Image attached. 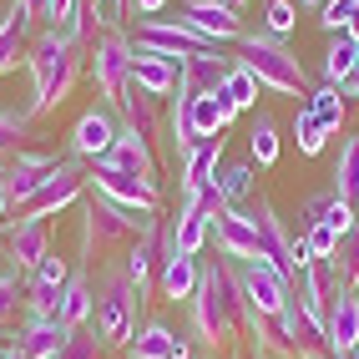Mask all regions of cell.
Wrapping results in <instances>:
<instances>
[{
	"label": "cell",
	"instance_id": "obj_5",
	"mask_svg": "<svg viewBox=\"0 0 359 359\" xmlns=\"http://www.w3.org/2000/svg\"><path fill=\"white\" fill-rule=\"evenodd\" d=\"M142 223L147 218H137L132 208L91 193L86 208H81V263L86 269H102V263H111V253H127L137 243Z\"/></svg>",
	"mask_w": 359,
	"mask_h": 359
},
{
	"label": "cell",
	"instance_id": "obj_18",
	"mask_svg": "<svg viewBox=\"0 0 359 359\" xmlns=\"http://www.w3.org/2000/svg\"><path fill=\"white\" fill-rule=\"evenodd\" d=\"M212 238H218V253L233 258V263H258L263 248H258V223L248 208H223L212 218Z\"/></svg>",
	"mask_w": 359,
	"mask_h": 359
},
{
	"label": "cell",
	"instance_id": "obj_7",
	"mask_svg": "<svg viewBox=\"0 0 359 359\" xmlns=\"http://www.w3.org/2000/svg\"><path fill=\"white\" fill-rule=\"evenodd\" d=\"M132 51L137 46L116 31V26H107L102 36H97V46L86 51V66H91V81H97V91H102V102L116 111V102H122V91L132 86Z\"/></svg>",
	"mask_w": 359,
	"mask_h": 359
},
{
	"label": "cell",
	"instance_id": "obj_58",
	"mask_svg": "<svg viewBox=\"0 0 359 359\" xmlns=\"http://www.w3.org/2000/svg\"><path fill=\"white\" fill-rule=\"evenodd\" d=\"M299 6H309V11H319V6H324V0H299Z\"/></svg>",
	"mask_w": 359,
	"mask_h": 359
},
{
	"label": "cell",
	"instance_id": "obj_60",
	"mask_svg": "<svg viewBox=\"0 0 359 359\" xmlns=\"http://www.w3.org/2000/svg\"><path fill=\"white\" fill-rule=\"evenodd\" d=\"M344 359H359V349H354V354H344Z\"/></svg>",
	"mask_w": 359,
	"mask_h": 359
},
{
	"label": "cell",
	"instance_id": "obj_52",
	"mask_svg": "<svg viewBox=\"0 0 359 359\" xmlns=\"http://www.w3.org/2000/svg\"><path fill=\"white\" fill-rule=\"evenodd\" d=\"M157 11H167V0H137V20L142 15H157Z\"/></svg>",
	"mask_w": 359,
	"mask_h": 359
},
{
	"label": "cell",
	"instance_id": "obj_40",
	"mask_svg": "<svg viewBox=\"0 0 359 359\" xmlns=\"http://www.w3.org/2000/svg\"><path fill=\"white\" fill-rule=\"evenodd\" d=\"M248 157H253L258 167H273V162H278V127H273L269 111H258L253 127H248Z\"/></svg>",
	"mask_w": 359,
	"mask_h": 359
},
{
	"label": "cell",
	"instance_id": "obj_42",
	"mask_svg": "<svg viewBox=\"0 0 359 359\" xmlns=\"http://www.w3.org/2000/svg\"><path fill=\"white\" fill-rule=\"evenodd\" d=\"M218 187L233 208H243L258 187H253V162H233V167H218Z\"/></svg>",
	"mask_w": 359,
	"mask_h": 359
},
{
	"label": "cell",
	"instance_id": "obj_9",
	"mask_svg": "<svg viewBox=\"0 0 359 359\" xmlns=\"http://www.w3.org/2000/svg\"><path fill=\"white\" fill-rule=\"evenodd\" d=\"M86 193H102L111 203H122V208L137 212V218L162 212V187L147 182V177H137V172H122V167H111V162H91L86 167Z\"/></svg>",
	"mask_w": 359,
	"mask_h": 359
},
{
	"label": "cell",
	"instance_id": "obj_13",
	"mask_svg": "<svg viewBox=\"0 0 359 359\" xmlns=\"http://www.w3.org/2000/svg\"><path fill=\"white\" fill-rule=\"evenodd\" d=\"M243 299H248V314H283V304H289L294 294V278L273 269L269 258H258V263H243Z\"/></svg>",
	"mask_w": 359,
	"mask_h": 359
},
{
	"label": "cell",
	"instance_id": "obj_29",
	"mask_svg": "<svg viewBox=\"0 0 359 359\" xmlns=\"http://www.w3.org/2000/svg\"><path fill=\"white\" fill-rule=\"evenodd\" d=\"M132 81L142 91H152V97H172V91H177V61H167V56L137 46V51H132Z\"/></svg>",
	"mask_w": 359,
	"mask_h": 359
},
{
	"label": "cell",
	"instance_id": "obj_22",
	"mask_svg": "<svg viewBox=\"0 0 359 359\" xmlns=\"http://www.w3.org/2000/svg\"><path fill=\"white\" fill-rule=\"evenodd\" d=\"M76 329H66L61 319H36V314H26L20 319V329H15V349L26 354V359H56L61 349H66V339Z\"/></svg>",
	"mask_w": 359,
	"mask_h": 359
},
{
	"label": "cell",
	"instance_id": "obj_54",
	"mask_svg": "<svg viewBox=\"0 0 359 359\" xmlns=\"http://www.w3.org/2000/svg\"><path fill=\"white\" fill-rule=\"evenodd\" d=\"M6 223H11V198L0 193V228H6Z\"/></svg>",
	"mask_w": 359,
	"mask_h": 359
},
{
	"label": "cell",
	"instance_id": "obj_11",
	"mask_svg": "<svg viewBox=\"0 0 359 359\" xmlns=\"http://www.w3.org/2000/svg\"><path fill=\"white\" fill-rule=\"evenodd\" d=\"M61 162H66V157L46 152V147H26V152H15L6 167H0V193L11 198V208H15V203H26L36 187H46V182L61 172Z\"/></svg>",
	"mask_w": 359,
	"mask_h": 359
},
{
	"label": "cell",
	"instance_id": "obj_38",
	"mask_svg": "<svg viewBox=\"0 0 359 359\" xmlns=\"http://www.w3.org/2000/svg\"><path fill=\"white\" fill-rule=\"evenodd\" d=\"M233 107L223 102V91H212V97H198V107H193V132L198 137H223L228 127H233Z\"/></svg>",
	"mask_w": 359,
	"mask_h": 359
},
{
	"label": "cell",
	"instance_id": "obj_46",
	"mask_svg": "<svg viewBox=\"0 0 359 359\" xmlns=\"http://www.w3.org/2000/svg\"><path fill=\"white\" fill-rule=\"evenodd\" d=\"M299 238H304L309 258H334L339 253V228H329V223H309V228H299Z\"/></svg>",
	"mask_w": 359,
	"mask_h": 359
},
{
	"label": "cell",
	"instance_id": "obj_12",
	"mask_svg": "<svg viewBox=\"0 0 359 359\" xmlns=\"http://www.w3.org/2000/svg\"><path fill=\"white\" fill-rule=\"evenodd\" d=\"M283 334H289L294 344V359H334L329 354V329H324V314L314 304H309L299 289L289 294V304H283Z\"/></svg>",
	"mask_w": 359,
	"mask_h": 359
},
{
	"label": "cell",
	"instance_id": "obj_20",
	"mask_svg": "<svg viewBox=\"0 0 359 359\" xmlns=\"http://www.w3.org/2000/svg\"><path fill=\"white\" fill-rule=\"evenodd\" d=\"M324 329H329V354H334V359H344V354L359 349V294L349 289V283L329 299Z\"/></svg>",
	"mask_w": 359,
	"mask_h": 359
},
{
	"label": "cell",
	"instance_id": "obj_45",
	"mask_svg": "<svg viewBox=\"0 0 359 359\" xmlns=\"http://www.w3.org/2000/svg\"><path fill=\"white\" fill-rule=\"evenodd\" d=\"M334 269H339V278L349 283V289H359V223L339 238V253H334Z\"/></svg>",
	"mask_w": 359,
	"mask_h": 359
},
{
	"label": "cell",
	"instance_id": "obj_2",
	"mask_svg": "<svg viewBox=\"0 0 359 359\" xmlns=\"http://www.w3.org/2000/svg\"><path fill=\"white\" fill-rule=\"evenodd\" d=\"M26 71H31V107H26V116L36 122V116H51L71 91H76L81 71H86V46H76L66 31L41 26V36L26 51Z\"/></svg>",
	"mask_w": 359,
	"mask_h": 359
},
{
	"label": "cell",
	"instance_id": "obj_59",
	"mask_svg": "<svg viewBox=\"0 0 359 359\" xmlns=\"http://www.w3.org/2000/svg\"><path fill=\"white\" fill-rule=\"evenodd\" d=\"M253 359H273V354H253Z\"/></svg>",
	"mask_w": 359,
	"mask_h": 359
},
{
	"label": "cell",
	"instance_id": "obj_56",
	"mask_svg": "<svg viewBox=\"0 0 359 359\" xmlns=\"http://www.w3.org/2000/svg\"><path fill=\"white\" fill-rule=\"evenodd\" d=\"M349 36L359 41V0H354V15H349Z\"/></svg>",
	"mask_w": 359,
	"mask_h": 359
},
{
	"label": "cell",
	"instance_id": "obj_17",
	"mask_svg": "<svg viewBox=\"0 0 359 359\" xmlns=\"http://www.w3.org/2000/svg\"><path fill=\"white\" fill-rule=\"evenodd\" d=\"M116 137H122V122L111 116V107H91V111L76 116V127H71V157L102 162L116 147Z\"/></svg>",
	"mask_w": 359,
	"mask_h": 359
},
{
	"label": "cell",
	"instance_id": "obj_47",
	"mask_svg": "<svg viewBox=\"0 0 359 359\" xmlns=\"http://www.w3.org/2000/svg\"><path fill=\"white\" fill-rule=\"evenodd\" d=\"M107 354V344H102V334L97 329H76V334H71V339H66V349L56 354V359H102Z\"/></svg>",
	"mask_w": 359,
	"mask_h": 359
},
{
	"label": "cell",
	"instance_id": "obj_43",
	"mask_svg": "<svg viewBox=\"0 0 359 359\" xmlns=\"http://www.w3.org/2000/svg\"><path fill=\"white\" fill-rule=\"evenodd\" d=\"M258 91H263V86H258V81L248 76V71H243V66L233 61L228 81H223V102H228L233 111H253V107H258Z\"/></svg>",
	"mask_w": 359,
	"mask_h": 359
},
{
	"label": "cell",
	"instance_id": "obj_14",
	"mask_svg": "<svg viewBox=\"0 0 359 359\" xmlns=\"http://www.w3.org/2000/svg\"><path fill=\"white\" fill-rule=\"evenodd\" d=\"M162 233H167V218H162V212H152V218L142 223L137 243L122 253V269H127V278L137 283V294H142V299L157 289V269H162Z\"/></svg>",
	"mask_w": 359,
	"mask_h": 359
},
{
	"label": "cell",
	"instance_id": "obj_31",
	"mask_svg": "<svg viewBox=\"0 0 359 359\" xmlns=\"http://www.w3.org/2000/svg\"><path fill=\"white\" fill-rule=\"evenodd\" d=\"M172 238H177V253L198 258V253L208 248V238H212V218H208V212H198L193 203H182L177 218H172Z\"/></svg>",
	"mask_w": 359,
	"mask_h": 359
},
{
	"label": "cell",
	"instance_id": "obj_61",
	"mask_svg": "<svg viewBox=\"0 0 359 359\" xmlns=\"http://www.w3.org/2000/svg\"><path fill=\"white\" fill-rule=\"evenodd\" d=\"M233 6H248V0H233Z\"/></svg>",
	"mask_w": 359,
	"mask_h": 359
},
{
	"label": "cell",
	"instance_id": "obj_15",
	"mask_svg": "<svg viewBox=\"0 0 359 359\" xmlns=\"http://www.w3.org/2000/svg\"><path fill=\"white\" fill-rule=\"evenodd\" d=\"M203 278V263L177 253V238H172V218H167V233H162V269H157V299L167 304H187Z\"/></svg>",
	"mask_w": 359,
	"mask_h": 359
},
{
	"label": "cell",
	"instance_id": "obj_34",
	"mask_svg": "<svg viewBox=\"0 0 359 359\" xmlns=\"http://www.w3.org/2000/svg\"><path fill=\"white\" fill-rule=\"evenodd\" d=\"M61 294H66L61 278L26 273V314H36V319H61ZM26 314H20V319H26Z\"/></svg>",
	"mask_w": 359,
	"mask_h": 359
},
{
	"label": "cell",
	"instance_id": "obj_62",
	"mask_svg": "<svg viewBox=\"0 0 359 359\" xmlns=\"http://www.w3.org/2000/svg\"><path fill=\"white\" fill-rule=\"evenodd\" d=\"M177 359H193V354H177Z\"/></svg>",
	"mask_w": 359,
	"mask_h": 359
},
{
	"label": "cell",
	"instance_id": "obj_28",
	"mask_svg": "<svg viewBox=\"0 0 359 359\" xmlns=\"http://www.w3.org/2000/svg\"><path fill=\"white\" fill-rule=\"evenodd\" d=\"M309 223H329V228H339V238L359 223V208H349L334 187H324V193H314L304 208H299V228H309Z\"/></svg>",
	"mask_w": 359,
	"mask_h": 359
},
{
	"label": "cell",
	"instance_id": "obj_37",
	"mask_svg": "<svg viewBox=\"0 0 359 359\" xmlns=\"http://www.w3.org/2000/svg\"><path fill=\"white\" fill-rule=\"evenodd\" d=\"M334 193H339L349 208H359V137H344V147H339V162H334Z\"/></svg>",
	"mask_w": 359,
	"mask_h": 359
},
{
	"label": "cell",
	"instance_id": "obj_24",
	"mask_svg": "<svg viewBox=\"0 0 359 359\" xmlns=\"http://www.w3.org/2000/svg\"><path fill=\"white\" fill-rule=\"evenodd\" d=\"M102 162H111V167H122V172H137V177H147V182H157L162 187V157L142 142L137 132H127L122 127V137H116V147L102 157Z\"/></svg>",
	"mask_w": 359,
	"mask_h": 359
},
{
	"label": "cell",
	"instance_id": "obj_23",
	"mask_svg": "<svg viewBox=\"0 0 359 359\" xmlns=\"http://www.w3.org/2000/svg\"><path fill=\"white\" fill-rule=\"evenodd\" d=\"M223 142H228V137H198L187 152H177V182H182V193H193V187H203V182L218 177Z\"/></svg>",
	"mask_w": 359,
	"mask_h": 359
},
{
	"label": "cell",
	"instance_id": "obj_49",
	"mask_svg": "<svg viewBox=\"0 0 359 359\" xmlns=\"http://www.w3.org/2000/svg\"><path fill=\"white\" fill-rule=\"evenodd\" d=\"M86 6V0H41V26L51 31H66L71 20H76V11Z\"/></svg>",
	"mask_w": 359,
	"mask_h": 359
},
{
	"label": "cell",
	"instance_id": "obj_51",
	"mask_svg": "<svg viewBox=\"0 0 359 359\" xmlns=\"http://www.w3.org/2000/svg\"><path fill=\"white\" fill-rule=\"evenodd\" d=\"M15 11H20L26 26H36V20H41V0H15Z\"/></svg>",
	"mask_w": 359,
	"mask_h": 359
},
{
	"label": "cell",
	"instance_id": "obj_10",
	"mask_svg": "<svg viewBox=\"0 0 359 359\" xmlns=\"http://www.w3.org/2000/svg\"><path fill=\"white\" fill-rule=\"evenodd\" d=\"M137 46L142 51H157L167 61H187V56H203V51H223L212 46L203 31H193L182 15H142L137 20Z\"/></svg>",
	"mask_w": 359,
	"mask_h": 359
},
{
	"label": "cell",
	"instance_id": "obj_35",
	"mask_svg": "<svg viewBox=\"0 0 359 359\" xmlns=\"http://www.w3.org/2000/svg\"><path fill=\"white\" fill-rule=\"evenodd\" d=\"M304 107L324 122V132H339V127H344V116H349V97H344V86H334V81L314 86V91L304 97Z\"/></svg>",
	"mask_w": 359,
	"mask_h": 359
},
{
	"label": "cell",
	"instance_id": "obj_3",
	"mask_svg": "<svg viewBox=\"0 0 359 359\" xmlns=\"http://www.w3.org/2000/svg\"><path fill=\"white\" fill-rule=\"evenodd\" d=\"M233 61L243 66L263 91H273V97H309V91H314V86H309L304 61L278 36H269V31H248L243 41H238V56Z\"/></svg>",
	"mask_w": 359,
	"mask_h": 359
},
{
	"label": "cell",
	"instance_id": "obj_41",
	"mask_svg": "<svg viewBox=\"0 0 359 359\" xmlns=\"http://www.w3.org/2000/svg\"><path fill=\"white\" fill-rule=\"evenodd\" d=\"M15 314H26V273L6 263V269H0V324L11 329Z\"/></svg>",
	"mask_w": 359,
	"mask_h": 359
},
{
	"label": "cell",
	"instance_id": "obj_4",
	"mask_svg": "<svg viewBox=\"0 0 359 359\" xmlns=\"http://www.w3.org/2000/svg\"><path fill=\"white\" fill-rule=\"evenodd\" d=\"M142 309L147 299L137 294V283L127 278L122 263H102L97 273V314H91V329L102 334L107 349H127L132 334L142 329Z\"/></svg>",
	"mask_w": 359,
	"mask_h": 359
},
{
	"label": "cell",
	"instance_id": "obj_30",
	"mask_svg": "<svg viewBox=\"0 0 359 359\" xmlns=\"http://www.w3.org/2000/svg\"><path fill=\"white\" fill-rule=\"evenodd\" d=\"M294 289H299L309 304H314L319 314H324V309H329V299L344 289V278H339V269H334V258H309V269L294 278Z\"/></svg>",
	"mask_w": 359,
	"mask_h": 359
},
{
	"label": "cell",
	"instance_id": "obj_48",
	"mask_svg": "<svg viewBox=\"0 0 359 359\" xmlns=\"http://www.w3.org/2000/svg\"><path fill=\"white\" fill-rule=\"evenodd\" d=\"M294 20H299V6H294V0H269V11H263V31L283 41V36L294 31Z\"/></svg>",
	"mask_w": 359,
	"mask_h": 359
},
{
	"label": "cell",
	"instance_id": "obj_19",
	"mask_svg": "<svg viewBox=\"0 0 359 359\" xmlns=\"http://www.w3.org/2000/svg\"><path fill=\"white\" fill-rule=\"evenodd\" d=\"M116 122H122L127 132H137L152 152H162V97H152V91H142L132 81L122 91V102H116Z\"/></svg>",
	"mask_w": 359,
	"mask_h": 359
},
{
	"label": "cell",
	"instance_id": "obj_57",
	"mask_svg": "<svg viewBox=\"0 0 359 359\" xmlns=\"http://www.w3.org/2000/svg\"><path fill=\"white\" fill-rule=\"evenodd\" d=\"M0 359H26V354H20V349H15V344H11V349H6V354H0Z\"/></svg>",
	"mask_w": 359,
	"mask_h": 359
},
{
	"label": "cell",
	"instance_id": "obj_8",
	"mask_svg": "<svg viewBox=\"0 0 359 359\" xmlns=\"http://www.w3.org/2000/svg\"><path fill=\"white\" fill-rule=\"evenodd\" d=\"M248 212H253V223H258V248H263V258H269L273 269H283L289 278H299V273L309 269V248H304V238H294L289 228H283V218L273 212V203L263 198V193L248 198Z\"/></svg>",
	"mask_w": 359,
	"mask_h": 359
},
{
	"label": "cell",
	"instance_id": "obj_27",
	"mask_svg": "<svg viewBox=\"0 0 359 359\" xmlns=\"http://www.w3.org/2000/svg\"><path fill=\"white\" fill-rule=\"evenodd\" d=\"M228 71H233V56H223V51H203V56H187V61H177V76H182L187 86H193V91H203V97L223 91Z\"/></svg>",
	"mask_w": 359,
	"mask_h": 359
},
{
	"label": "cell",
	"instance_id": "obj_33",
	"mask_svg": "<svg viewBox=\"0 0 359 359\" xmlns=\"http://www.w3.org/2000/svg\"><path fill=\"white\" fill-rule=\"evenodd\" d=\"M31 26L20 20V11L11 6V15H0V76H11V71L26 61V51H31Z\"/></svg>",
	"mask_w": 359,
	"mask_h": 359
},
{
	"label": "cell",
	"instance_id": "obj_55",
	"mask_svg": "<svg viewBox=\"0 0 359 359\" xmlns=\"http://www.w3.org/2000/svg\"><path fill=\"white\" fill-rule=\"evenodd\" d=\"M11 344H15V334H11V329H6V324H0V354H6V349H11Z\"/></svg>",
	"mask_w": 359,
	"mask_h": 359
},
{
	"label": "cell",
	"instance_id": "obj_1",
	"mask_svg": "<svg viewBox=\"0 0 359 359\" xmlns=\"http://www.w3.org/2000/svg\"><path fill=\"white\" fill-rule=\"evenodd\" d=\"M238 269L243 263L218 253L212 263H203V278L187 299V329H193L198 349L212 359H228L238 339L248 334V299H243V273Z\"/></svg>",
	"mask_w": 359,
	"mask_h": 359
},
{
	"label": "cell",
	"instance_id": "obj_32",
	"mask_svg": "<svg viewBox=\"0 0 359 359\" xmlns=\"http://www.w3.org/2000/svg\"><path fill=\"white\" fill-rule=\"evenodd\" d=\"M248 339H253V354L294 359V344H289V334H283L278 314H248Z\"/></svg>",
	"mask_w": 359,
	"mask_h": 359
},
{
	"label": "cell",
	"instance_id": "obj_44",
	"mask_svg": "<svg viewBox=\"0 0 359 359\" xmlns=\"http://www.w3.org/2000/svg\"><path fill=\"white\" fill-rule=\"evenodd\" d=\"M294 142H299V152L304 157H319L324 152V142H329V132H324V122L309 107H299V116H294Z\"/></svg>",
	"mask_w": 359,
	"mask_h": 359
},
{
	"label": "cell",
	"instance_id": "obj_6",
	"mask_svg": "<svg viewBox=\"0 0 359 359\" xmlns=\"http://www.w3.org/2000/svg\"><path fill=\"white\" fill-rule=\"evenodd\" d=\"M86 167H91V162L66 157V162H61V172H56L51 182L36 187L26 203H15V208H11V223H46V218H56V212H66L71 203H81V193H86Z\"/></svg>",
	"mask_w": 359,
	"mask_h": 359
},
{
	"label": "cell",
	"instance_id": "obj_39",
	"mask_svg": "<svg viewBox=\"0 0 359 359\" xmlns=\"http://www.w3.org/2000/svg\"><path fill=\"white\" fill-rule=\"evenodd\" d=\"M31 116L26 111H11V107H0V167H6L15 152H26L31 147Z\"/></svg>",
	"mask_w": 359,
	"mask_h": 359
},
{
	"label": "cell",
	"instance_id": "obj_36",
	"mask_svg": "<svg viewBox=\"0 0 359 359\" xmlns=\"http://www.w3.org/2000/svg\"><path fill=\"white\" fill-rule=\"evenodd\" d=\"M354 71H359V41H354L349 31L329 36V51H324V81L344 86V81L354 76Z\"/></svg>",
	"mask_w": 359,
	"mask_h": 359
},
{
	"label": "cell",
	"instance_id": "obj_21",
	"mask_svg": "<svg viewBox=\"0 0 359 359\" xmlns=\"http://www.w3.org/2000/svg\"><path fill=\"white\" fill-rule=\"evenodd\" d=\"M0 238H6L11 269H20V273H36L41 258L51 253V228H46V223H6Z\"/></svg>",
	"mask_w": 359,
	"mask_h": 359
},
{
	"label": "cell",
	"instance_id": "obj_16",
	"mask_svg": "<svg viewBox=\"0 0 359 359\" xmlns=\"http://www.w3.org/2000/svg\"><path fill=\"white\" fill-rule=\"evenodd\" d=\"M182 20L193 31H203L212 46H228V41H243L248 36L233 0H182Z\"/></svg>",
	"mask_w": 359,
	"mask_h": 359
},
{
	"label": "cell",
	"instance_id": "obj_50",
	"mask_svg": "<svg viewBox=\"0 0 359 359\" xmlns=\"http://www.w3.org/2000/svg\"><path fill=\"white\" fill-rule=\"evenodd\" d=\"M349 15H354V0H324L319 6V26L329 36H339V31H349Z\"/></svg>",
	"mask_w": 359,
	"mask_h": 359
},
{
	"label": "cell",
	"instance_id": "obj_53",
	"mask_svg": "<svg viewBox=\"0 0 359 359\" xmlns=\"http://www.w3.org/2000/svg\"><path fill=\"white\" fill-rule=\"evenodd\" d=\"M344 97H349V102H359V71H354V76L344 81Z\"/></svg>",
	"mask_w": 359,
	"mask_h": 359
},
{
	"label": "cell",
	"instance_id": "obj_25",
	"mask_svg": "<svg viewBox=\"0 0 359 359\" xmlns=\"http://www.w3.org/2000/svg\"><path fill=\"white\" fill-rule=\"evenodd\" d=\"M91 314H97V278H91V269H76L66 278V294H61V324L86 329Z\"/></svg>",
	"mask_w": 359,
	"mask_h": 359
},
{
	"label": "cell",
	"instance_id": "obj_26",
	"mask_svg": "<svg viewBox=\"0 0 359 359\" xmlns=\"http://www.w3.org/2000/svg\"><path fill=\"white\" fill-rule=\"evenodd\" d=\"M177 354H193V349H187V339H177L162 319H147L127 344V359H177Z\"/></svg>",
	"mask_w": 359,
	"mask_h": 359
}]
</instances>
